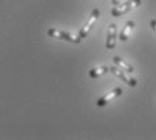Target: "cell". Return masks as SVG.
I'll use <instances>...</instances> for the list:
<instances>
[{"instance_id":"6da1fadb","label":"cell","mask_w":156,"mask_h":140,"mask_svg":"<svg viewBox=\"0 0 156 140\" xmlns=\"http://www.w3.org/2000/svg\"><path fill=\"white\" fill-rule=\"evenodd\" d=\"M47 35L50 38H55V39H61V41H66L70 42V43H81V39L80 37H76L69 31H65V30H58V28H48L47 30Z\"/></svg>"},{"instance_id":"7a4b0ae2","label":"cell","mask_w":156,"mask_h":140,"mask_svg":"<svg viewBox=\"0 0 156 140\" xmlns=\"http://www.w3.org/2000/svg\"><path fill=\"white\" fill-rule=\"evenodd\" d=\"M140 4H141V0H128V2L122 3L121 5L119 4V5H116V7H113L110 14H112V16H122L124 14H126V12L137 8Z\"/></svg>"},{"instance_id":"3957f363","label":"cell","mask_w":156,"mask_h":140,"mask_svg":"<svg viewBox=\"0 0 156 140\" xmlns=\"http://www.w3.org/2000/svg\"><path fill=\"white\" fill-rule=\"evenodd\" d=\"M98 18H100V9L98 8H94L92 11V14H90V16H89V19H87V22L82 26V28H81L80 32H78V37H80L81 39L86 38L87 35H89L90 30L93 28L94 23L97 22V19H98Z\"/></svg>"},{"instance_id":"277c9868","label":"cell","mask_w":156,"mask_h":140,"mask_svg":"<svg viewBox=\"0 0 156 140\" xmlns=\"http://www.w3.org/2000/svg\"><path fill=\"white\" fill-rule=\"evenodd\" d=\"M109 71H110V73H112L115 77L120 78L121 81H124L126 85H129V86H132V88L137 86V81H136L135 78L128 77V76L125 74V71H124V70H121L120 67H117V66H112V67H109Z\"/></svg>"},{"instance_id":"5b68a950","label":"cell","mask_w":156,"mask_h":140,"mask_svg":"<svg viewBox=\"0 0 156 140\" xmlns=\"http://www.w3.org/2000/svg\"><path fill=\"white\" fill-rule=\"evenodd\" d=\"M121 94H122V89H121V88H115V89L110 90L109 93H106L105 96H102L101 99H98L97 105H98V106H105L106 104H109L110 101H113V100L117 99V97H120Z\"/></svg>"},{"instance_id":"8992f818","label":"cell","mask_w":156,"mask_h":140,"mask_svg":"<svg viewBox=\"0 0 156 140\" xmlns=\"http://www.w3.org/2000/svg\"><path fill=\"white\" fill-rule=\"evenodd\" d=\"M116 41H117V26L115 23H110L108 27V38H106V43H105L106 48L108 50L115 48Z\"/></svg>"},{"instance_id":"52a82bcc","label":"cell","mask_w":156,"mask_h":140,"mask_svg":"<svg viewBox=\"0 0 156 140\" xmlns=\"http://www.w3.org/2000/svg\"><path fill=\"white\" fill-rule=\"evenodd\" d=\"M113 62H115V65L117 67H120L121 70H124L125 73H129V74H132L133 71H135V69L131 66L129 63H126L124 59H121L120 57H113Z\"/></svg>"},{"instance_id":"ba28073f","label":"cell","mask_w":156,"mask_h":140,"mask_svg":"<svg viewBox=\"0 0 156 140\" xmlns=\"http://www.w3.org/2000/svg\"><path fill=\"white\" fill-rule=\"evenodd\" d=\"M133 27H135V22L133 20H128L126 23L124 24V28H122L121 34H120V41L121 42H125L126 39L129 38V34H131V31L133 30Z\"/></svg>"},{"instance_id":"9c48e42d","label":"cell","mask_w":156,"mask_h":140,"mask_svg":"<svg viewBox=\"0 0 156 140\" xmlns=\"http://www.w3.org/2000/svg\"><path fill=\"white\" fill-rule=\"evenodd\" d=\"M109 71V67L108 66H97V67H93V69L89 70V77L90 78H98L106 74Z\"/></svg>"},{"instance_id":"30bf717a","label":"cell","mask_w":156,"mask_h":140,"mask_svg":"<svg viewBox=\"0 0 156 140\" xmlns=\"http://www.w3.org/2000/svg\"><path fill=\"white\" fill-rule=\"evenodd\" d=\"M149 26H151L152 30L156 32V19H151V22H149Z\"/></svg>"},{"instance_id":"8fae6325","label":"cell","mask_w":156,"mask_h":140,"mask_svg":"<svg viewBox=\"0 0 156 140\" xmlns=\"http://www.w3.org/2000/svg\"><path fill=\"white\" fill-rule=\"evenodd\" d=\"M120 3H121V0H112V4L113 5H119Z\"/></svg>"}]
</instances>
